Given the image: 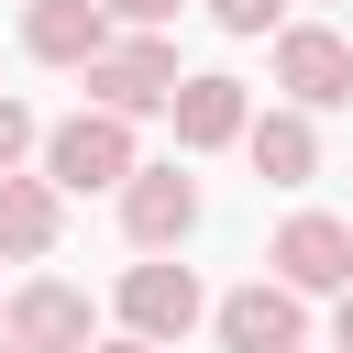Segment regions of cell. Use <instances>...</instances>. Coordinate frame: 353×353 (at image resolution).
I'll return each instance as SVG.
<instances>
[{
	"mask_svg": "<svg viewBox=\"0 0 353 353\" xmlns=\"http://www.w3.org/2000/svg\"><path fill=\"white\" fill-rule=\"evenodd\" d=\"M0 254H22V265L55 254V176H22V165L0 176Z\"/></svg>",
	"mask_w": 353,
	"mask_h": 353,
	"instance_id": "11",
	"label": "cell"
},
{
	"mask_svg": "<svg viewBox=\"0 0 353 353\" xmlns=\"http://www.w3.org/2000/svg\"><path fill=\"white\" fill-rule=\"evenodd\" d=\"M176 88H188V77H176V44H165V33H132V44L88 55V99L121 110V121H132V110H176Z\"/></svg>",
	"mask_w": 353,
	"mask_h": 353,
	"instance_id": "1",
	"label": "cell"
},
{
	"mask_svg": "<svg viewBox=\"0 0 353 353\" xmlns=\"http://www.w3.org/2000/svg\"><path fill=\"white\" fill-rule=\"evenodd\" d=\"M243 143H254V176H265V188H309V165H320V132H309L298 110H265Z\"/></svg>",
	"mask_w": 353,
	"mask_h": 353,
	"instance_id": "12",
	"label": "cell"
},
{
	"mask_svg": "<svg viewBox=\"0 0 353 353\" xmlns=\"http://www.w3.org/2000/svg\"><path fill=\"white\" fill-rule=\"evenodd\" d=\"M121 232H132L143 254L188 243V232H199V188H188L176 165H132V176H121Z\"/></svg>",
	"mask_w": 353,
	"mask_h": 353,
	"instance_id": "6",
	"label": "cell"
},
{
	"mask_svg": "<svg viewBox=\"0 0 353 353\" xmlns=\"http://www.w3.org/2000/svg\"><path fill=\"white\" fill-rule=\"evenodd\" d=\"M210 22L254 44V33H276V22H287V0H210Z\"/></svg>",
	"mask_w": 353,
	"mask_h": 353,
	"instance_id": "13",
	"label": "cell"
},
{
	"mask_svg": "<svg viewBox=\"0 0 353 353\" xmlns=\"http://www.w3.org/2000/svg\"><path fill=\"white\" fill-rule=\"evenodd\" d=\"M44 176L77 188V199H88V188H121V176H132V121H121V110L55 121V132H44Z\"/></svg>",
	"mask_w": 353,
	"mask_h": 353,
	"instance_id": "2",
	"label": "cell"
},
{
	"mask_svg": "<svg viewBox=\"0 0 353 353\" xmlns=\"http://www.w3.org/2000/svg\"><path fill=\"white\" fill-rule=\"evenodd\" d=\"M0 331H11L22 353H88V298H77L66 276H33V287H11Z\"/></svg>",
	"mask_w": 353,
	"mask_h": 353,
	"instance_id": "7",
	"label": "cell"
},
{
	"mask_svg": "<svg viewBox=\"0 0 353 353\" xmlns=\"http://www.w3.org/2000/svg\"><path fill=\"white\" fill-rule=\"evenodd\" d=\"M199 309H210V298H199L188 265H132V276H121V320H132L143 342H188Z\"/></svg>",
	"mask_w": 353,
	"mask_h": 353,
	"instance_id": "8",
	"label": "cell"
},
{
	"mask_svg": "<svg viewBox=\"0 0 353 353\" xmlns=\"http://www.w3.org/2000/svg\"><path fill=\"white\" fill-rule=\"evenodd\" d=\"M243 132H254L243 77H188V88H176V143H188V154H221V143H243Z\"/></svg>",
	"mask_w": 353,
	"mask_h": 353,
	"instance_id": "10",
	"label": "cell"
},
{
	"mask_svg": "<svg viewBox=\"0 0 353 353\" xmlns=\"http://www.w3.org/2000/svg\"><path fill=\"white\" fill-rule=\"evenodd\" d=\"M331 342H342V353H353V287H342V298H331Z\"/></svg>",
	"mask_w": 353,
	"mask_h": 353,
	"instance_id": "16",
	"label": "cell"
},
{
	"mask_svg": "<svg viewBox=\"0 0 353 353\" xmlns=\"http://www.w3.org/2000/svg\"><path fill=\"white\" fill-rule=\"evenodd\" d=\"M276 88H287L298 110H342V99H353V44H342L331 22H287V33H276Z\"/></svg>",
	"mask_w": 353,
	"mask_h": 353,
	"instance_id": "3",
	"label": "cell"
},
{
	"mask_svg": "<svg viewBox=\"0 0 353 353\" xmlns=\"http://www.w3.org/2000/svg\"><path fill=\"white\" fill-rule=\"evenodd\" d=\"M0 353H22V342H11V331H0Z\"/></svg>",
	"mask_w": 353,
	"mask_h": 353,
	"instance_id": "18",
	"label": "cell"
},
{
	"mask_svg": "<svg viewBox=\"0 0 353 353\" xmlns=\"http://www.w3.org/2000/svg\"><path fill=\"white\" fill-rule=\"evenodd\" d=\"M265 265H276L298 298H320V287L342 298V287H353V221H331V210H298V221L276 232V254H265Z\"/></svg>",
	"mask_w": 353,
	"mask_h": 353,
	"instance_id": "5",
	"label": "cell"
},
{
	"mask_svg": "<svg viewBox=\"0 0 353 353\" xmlns=\"http://www.w3.org/2000/svg\"><path fill=\"white\" fill-rule=\"evenodd\" d=\"M110 22H132V33H165V22H176V0H110Z\"/></svg>",
	"mask_w": 353,
	"mask_h": 353,
	"instance_id": "15",
	"label": "cell"
},
{
	"mask_svg": "<svg viewBox=\"0 0 353 353\" xmlns=\"http://www.w3.org/2000/svg\"><path fill=\"white\" fill-rule=\"evenodd\" d=\"M22 44L44 66H88V55H110V0H33L22 11Z\"/></svg>",
	"mask_w": 353,
	"mask_h": 353,
	"instance_id": "9",
	"label": "cell"
},
{
	"mask_svg": "<svg viewBox=\"0 0 353 353\" xmlns=\"http://www.w3.org/2000/svg\"><path fill=\"white\" fill-rule=\"evenodd\" d=\"M210 331H221V353H298L309 342V309H298V287L276 276H254V287H232L221 309H210Z\"/></svg>",
	"mask_w": 353,
	"mask_h": 353,
	"instance_id": "4",
	"label": "cell"
},
{
	"mask_svg": "<svg viewBox=\"0 0 353 353\" xmlns=\"http://www.w3.org/2000/svg\"><path fill=\"white\" fill-rule=\"evenodd\" d=\"M22 154H33V110H22V99H0V176H11Z\"/></svg>",
	"mask_w": 353,
	"mask_h": 353,
	"instance_id": "14",
	"label": "cell"
},
{
	"mask_svg": "<svg viewBox=\"0 0 353 353\" xmlns=\"http://www.w3.org/2000/svg\"><path fill=\"white\" fill-rule=\"evenodd\" d=\"M88 353H165V342H143V331H121V342H88Z\"/></svg>",
	"mask_w": 353,
	"mask_h": 353,
	"instance_id": "17",
	"label": "cell"
}]
</instances>
